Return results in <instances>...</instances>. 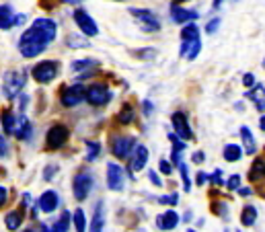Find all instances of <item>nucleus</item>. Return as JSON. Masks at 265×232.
Listing matches in <instances>:
<instances>
[{"label": "nucleus", "instance_id": "obj_5", "mask_svg": "<svg viewBox=\"0 0 265 232\" xmlns=\"http://www.w3.org/2000/svg\"><path fill=\"white\" fill-rule=\"evenodd\" d=\"M111 99H113V92H111V90H109V86H107V84H103V82H95V84H91V86L86 88V92H84V101H89V103H91V105H95V107L107 105Z\"/></svg>", "mask_w": 265, "mask_h": 232}, {"label": "nucleus", "instance_id": "obj_26", "mask_svg": "<svg viewBox=\"0 0 265 232\" xmlns=\"http://www.w3.org/2000/svg\"><path fill=\"white\" fill-rule=\"evenodd\" d=\"M134 118H136V115H134V107H131L129 103H125L119 111H117V124L119 126H129L131 122H134Z\"/></svg>", "mask_w": 265, "mask_h": 232}, {"label": "nucleus", "instance_id": "obj_21", "mask_svg": "<svg viewBox=\"0 0 265 232\" xmlns=\"http://www.w3.org/2000/svg\"><path fill=\"white\" fill-rule=\"evenodd\" d=\"M169 140H171V144H173L171 163H173V167H179V163H181V154L185 152L187 144H185V140H181V138H179L175 132H171V134H169Z\"/></svg>", "mask_w": 265, "mask_h": 232}, {"label": "nucleus", "instance_id": "obj_9", "mask_svg": "<svg viewBox=\"0 0 265 232\" xmlns=\"http://www.w3.org/2000/svg\"><path fill=\"white\" fill-rule=\"evenodd\" d=\"M136 138L134 136H115L111 140V154L115 158H129L131 150L136 146Z\"/></svg>", "mask_w": 265, "mask_h": 232}, {"label": "nucleus", "instance_id": "obj_19", "mask_svg": "<svg viewBox=\"0 0 265 232\" xmlns=\"http://www.w3.org/2000/svg\"><path fill=\"white\" fill-rule=\"evenodd\" d=\"M202 52V39H193V41H181L179 48V56L185 58L187 62H193Z\"/></svg>", "mask_w": 265, "mask_h": 232}, {"label": "nucleus", "instance_id": "obj_57", "mask_svg": "<svg viewBox=\"0 0 265 232\" xmlns=\"http://www.w3.org/2000/svg\"><path fill=\"white\" fill-rule=\"evenodd\" d=\"M191 218H193V216H191V210H187V212H185V216H183V222H189Z\"/></svg>", "mask_w": 265, "mask_h": 232}, {"label": "nucleus", "instance_id": "obj_14", "mask_svg": "<svg viewBox=\"0 0 265 232\" xmlns=\"http://www.w3.org/2000/svg\"><path fill=\"white\" fill-rule=\"evenodd\" d=\"M169 15H171V21L177 23V25H185L189 21L200 19L197 11H189V9H183L181 5H173V3H171V9H169Z\"/></svg>", "mask_w": 265, "mask_h": 232}, {"label": "nucleus", "instance_id": "obj_20", "mask_svg": "<svg viewBox=\"0 0 265 232\" xmlns=\"http://www.w3.org/2000/svg\"><path fill=\"white\" fill-rule=\"evenodd\" d=\"M238 134H240V142H242L240 146H242V150H245L249 156L257 154V140H255V136H253L251 128H249V126H240Z\"/></svg>", "mask_w": 265, "mask_h": 232}, {"label": "nucleus", "instance_id": "obj_35", "mask_svg": "<svg viewBox=\"0 0 265 232\" xmlns=\"http://www.w3.org/2000/svg\"><path fill=\"white\" fill-rule=\"evenodd\" d=\"M91 66H97V60L86 58V60H74V62H72V70H74V72L86 70V68H91Z\"/></svg>", "mask_w": 265, "mask_h": 232}, {"label": "nucleus", "instance_id": "obj_54", "mask_svg": "<svg viewBox=\"0 0 265 232\" xmlns=\"http://www.w3.org/2000/svg\"><path fill=\"white\" fill-rule=\"evenodd\" d=\"M60 3H64V5H72V7H76V5H82L84 0H60Z\"/></svg>", "mask_w": 265, "mask_h": 232}, {"label": "nucleus", "instance_id": "obj_2", "mask_svg": "<svg viewBox=\"0 0 265 232\" xmlns=\"http://www.w3.org/2000/svg\"><path fill=\"white\" fill-rule=\"evenodd\" d=\"M25 82H27V78H25V72L23 70H11V72H7L5 78H3V92H5V97L11 99V101H15L21 95V90L25 88Z\"/></svg>", "mask_w": 265, "mask_h": 232}, {"label": "nucleus", "instance_id": "obj_39", "mask_svg": "<svg viewBox=\"0 0 265 232\" xmlns=\"http://www.w3.org/2000/svg\"><path fill=\"white\" fill-rule=\"evenodd\" d=\"M159 171H161L163 175H167V177H169V175L173 173V163H171V160H167V158H161V160H159Z\"/></svg>", "mask_w": 265, "mask_h": 232}, {"label": "nucleus", "instance_id": "obj_32", "mask_svg": "<svg viewBox=\"0 0 265 232\" xmlns=\"http://www.w3.org/2000/svg\"><path fill=\"white\" fill-rule=\"evenodd\" d=\"M105 226V218H103V201H99L95 205V218L91 222V230H103Z\"/></svg>", "mask_w": 265, "mask_h": 232}, {"label": "nucleus", "instance_id": "obj_3", "mask_svg": "<svg viewBox=\"0 0 265 232\" xmlns=\"http://www.w3.org/2000/svg\"><path fill=\"white\" fill-rule=\"evenodd\" d=\"M129 15L136 19V23H138V27L144 31V33H159L161 31V21H159V17L152 13V11H148V9H129Z\"/></svg>", "mask_w": 265, "mask_h": 232}, {"label": "nucleus", "instance_id": "obj_31", "mask_svg": "<svg viewBox=\"0 0 265 232\" xmlns=\"http://www.w3.org/2000/svg\"><path fill=\"white\" fill-rule=\"evenodd\" d=\"M84 146H86V160L93 163L101 156V142H95V140H84Z\"/></svg>", "mask_w": 265, "mask_h": 232}, {"label": "nucleus", "instance_id": "obj_12", "mask_svg": "<svg viewBox=\"0 0 265 232\" xmlns=\"http://www.w3.org/2000/svg\"><path fill=\"white\" fill-rule=\"evenodd\" d=\"M68 136H70V130H68L66 126H62V124L52 126V128H50V132H48V136H46L48 148H50V150H58V148H62V146L66 144Z\"/></svg>", "mask_w": 265, "mask_h": 232}, {"label": "nucleus", "instance_id": "obj_40", "mask_svg": "<svg viewBox=\"0 0 265 232\" xmlns=\"http://www.w3.org/2000/svg\"><path fill=\"white\" fill-rule=\"evenodd\" d=\"M208 181H210L212 185H216V187L222 185V183H224V181H222V169H216L214 173H210V175H208Z\"/></svg>", "mask_w": 265, "mask_h": 232}, {"label": "nucleus", "instance_id": "obj_41", "mask_svg": "<svg viewBox=\"0 0 265 232\" xmlns=\"http://www.w3.org/2000/svg\"><path fill=\"white\" fill-rule=\"evenodd\" d=\"M212 210H214V212H218V216H220L222 220H226V214H228V205H226V203H222V201L212 203Z\"/></svg>", "mask_w": 265, "mask_h": 232}, {"label": "nucleus", "instance_id": "obj_28", "mask_svg": "<svg viewBox=\"0 0 265 232\" xmlns=\"http://www.w3.org/2000/svg\"><path fill=\"white\" fill-rule=\"evenodd\" d=\"M257 222V207L255 205H251V203H247L245 207H242V212H240V224L242 226H253Z\"/></svg>", "mask_w": 265, "mask_h": 232}, {"label": "nucleus", "instance_id": "obj_34", "mask_svg": "<svg viewBox=\"0 0 265 232\" xmlns=\"http://www.w3.org/2000/svg\"><path fill=\"white\" fill-rule=\"evenodd\" d=\"M72 220H74V228L76 230H86V216H84V212H82V207H78V210H74V214H72Z\"/></svg>", "mask_w": 265, "mask_h": 232}, {"label": "nucleus", "instance_id": "obj_8", "mask_svg": "<svg viewBox=\"0 0 265 232\" xmlns=\"http://www.w3.org/2000/svg\"><path fill=\"white\" fill-rule=\"evenodd\" d=\"M72 17H74L76 27L82 31V35H86V37H97L99 35V25L95 23V19L84 9H76Z\"/></svg>", "mask_w": 265, "mask_h": 232}, {"label": "nucleus", "instance_id": "obj_10", "mask_svg": "<svg viewBox=\"0 0 265 232\" xmlns=\"http://www.w3.org/2000/svg\"><path fill=\"white\" fill-rule=\"evenodd\" d=\"M171 124H173V132L181 138V140H193V130L189 126V120H187V115L183 111H175L171 115Z\"/></svg>", "mask_w": 265, "mask_h": 232}, {"label": "nucleus", "instance_id": "obj_29", "mask_svg": "<svg viewBox=\"0 0 265 232\" xmlns=\"http://www.w3.org/2000/svg\"><path fill=\"white\" fill-rule=\"evenodd\" d=\"M0 122H3V130H5V134H11V136H13L17 115H15L11 109H5V111H3V115H0Z\"/></svg>", "mask_w": 265, "mask_h": 232}, {"label": "nucleus", "instance_id": "obj_56", "mask_svg": "<svg viewBox=\"0 0 265 232\" xmlns=\"http://www.w3.org/2000/svg\"><path fill=\"white\" fill-rule=\"evenodd\" d=\"M23 203H25V205H31V195H29V193L23 195Z\"/></svg>", "mask_w": 265, "mask_h": 232}, {"label": "nucleus", "instance_id": "obj_55", "mask_svg": "<svg viewBox=\"0 0 265 232\" xmlns=\"http://www.w3.org/2000/svg\"><path fill=\"white\" fill-rule=\"evenodd\" d=\"M259 130H261V132H265V113L259 118Z\"/></svg>", "mask_w": 265, "mask_h": 232}, {"label": "nucleus", "instance_id": "obj_48", "mask_svg": "<svg viewBox=\"0 0 265 232\" xmlns=\"http://www.w3.org/2000/svg\"><path fill=\"white\" fill-rule=\"evenodd\" d=\"M204 160H206V154H204V152H193V154H191V163L202 165Z\"/></svg>", "mask_w": 265, "mask_h": 232}, {"label": "nucleus", "instance_id": "obj_25", "mask_svg": "<svg viewBox=\"0 0 265 232\" xmlns=\"http://www.w3.org/2000/svg\"><path fill=\"white\" fill-rule=\"evenodd\" d=\"M23 220H25V210L23 207H17V210H13V212H9L5 216V224H7L9 230H17L23 224Z\"/></svg>", "mask_w": 265, "mask_h": 232}, {"label": "nucleus", "instance_id": "obj_44", "mask_svg": "<svg viewBox=\"0 0 265 232\" xmlns=\"http://www.w3.org/2000/svg\"><path fill=\"white\" fill-rule=\"evenodd\" d=\"M148 179H150V183H152L154 187H163V181H161V177H159L157 171H148Z\"/></svg>", "mask_w": 265, "mask_h": 232}, {"label": "nucleus", "instance_id": "obj_43", "mask_svg": "<svg viewBox=\"0 0 265 232\" xmlns=\"http://www.w3.org/2000/svg\"><path fill=\"white\" fill-rule=\"evenodd\" d=\"M56 173H58V167H56V165H52V167H46V169H43V181H52Z\"/></svg>", "mask_w": 265, "mask_h": 232}, {"label": "nucleus", "instance_id": "obj_24", "mask_svg": "<svg viewBox=\"0 0 265 232\" xmlns=\"http://www.w3.org/2000/svg\"><path fill=\"white\" fill-rule=\"evenodd\" d=\"M242 154H245V150L240 144H226L222 150V158L226 163H238L242 158Z\"/></svg>", "mask_w": 265, "mask_h": 232}, {"label": "nucleus", "instance_id": "obj_33", "mask_svg": "<svg viewBox=\"0 0 265 232\" xmlns=\"http://www.w3.org/2000/svg\"><path fill=\"white\" fill-rule=\"evenodd\" d=\"M179 173H181V181H183V191L185 193H189L191 191V177H189V167H187V163H179Z\"/></svg>", "mask_w": 265, "mask_h": 232}, {"label": "nucleus", "instance_id": "obj_7", "mask_svg": "<svg viewBox=\"0 0 265 232\" xmlns=\"http://www.w3.org/2000/svg\"><path fill=\"white\" fill-rule=\"evenodd\" d=\"M93 185H95V179H93V175H91L89 171L78 173V175L74 177V181H72V193H74V199H78V201L86 199V197H89V193H91V189H93Z\"/></svg>", "mask_w": 265, "mask_h": 232}, {"label": "nucleus", "instance_id": "obj_23", "mask_svg": "<svg viewBox=\"0 0 265 232\" xmlns=\"http://www.w3.org/2000/svg\"><path fill=\"white\" fill-rule=\"evenodd\" d=\"M15 27V11L11 5H0V29L9 31Z\"/></svg>", "mask_w": 265, "mask_h": 232}, {"label": "nucleus", "instance_id": "obj_15", "mask_svg": "<svg viewBox=\"0 0 265 232\" xmlns=\"http://www.w3.org/2000/svg\"><path fill=\"white\" fill-rule=\"evenodd\" d=\"M33 134V126L29 122V118L21 111L17 115V122H15V130H13V136H17V140H29Z\"/></svg>", "mask_w": 265, "mask_h": 232}, {"label": "nucleus", "instance_id": "obj_60", "mask_svg": "<svg viewBox=\"0 0 265 232\" xmlns=\"http://www.w3.org/2000/svg\"><path fill=\"white\" fill-rule=\"evenodd\" d=\"M263 68H265V58H263Z\"/></svg>", "mask_w": 265, "mask_h": 232}, {"label": "nucleus", "instance_id": "obj_22", "mask_svg": "<svg viewBox=\"0 0 265 232\" xmlns=\"http://www.w3.org/2000/svg\"><path fill=\"white\" fill-rule=\"evenodd\" d=\"M265 179V156H257L249 169V181L251 183H259Z\"/></svg>", "mask_w": 265, "mask_h": 232}, {"label": "nucleus", "instance_id": "obj_52", "mask_svg": "<svg viewBox=\"0 0 265 232\" xmlns=\"http://www.w3.org/2000/svg\"><path fill=\"white\" fill-rule=\"evenodd\" d=\"M19 103H21V111L27 107V103H29V97L27 95H19Z\"/></svg>", "mask_w": 265, "mask_h": 232}, {"label": "nucleus", "instance_id": "obj_45", "mask_svg": "<svg viewBox=\"0 0 265 232\" xmlns=\"http://www.w3.org/2000/svg\"><path fill=\"white\" fill-rule=\"evenodd\" d=\"M255 82H257V80H255V74H251V72H247V74L242 76V84H245L247 88H251V86H253Z\"/></svg>", "mask_w": 265, "mask_h": 232}, {"label": "nucleus", "instance_id": "obj_53", "mask_svg": "<svg viewBox=\"0 0 265 232\" xmlns=\"http://www.w3.org/2000/svg\"><path fill=\"white\" fill-rule=\"evenodd\" d=\"M224 3H226V0H212V11H218Z\"/></svg>", "mask_w": 265, "mask_h": 232}, {"label": "nucleus", "instance_id": "obj_36", "mask_svg": "<svg viewBox=\"0 0 265 232\" xmlns=\"http://www.w3.org/2000/svg\"><path fill=\"white\" fill-rule=\"evenodd\" d=\"M220 23H222V19H220V17H214V19H210V21L206 23L204 31H206L208 35H214V33H218V29H220Z\"/></svg>", "mask_w": 265, "mask_h": 232}, {"label": "nucleus", "instance_id": "obj_37", "mask_svg": "<svg viewBox=\"0 0 265 232\" xmlns=\"http://www.w3.org/2000/svg\"><path fill=\"white\" fill-rule=\"evenodd\" d=\"M159 203H163V205H177L179 203V193H169V195H161L159 199H157Z\"/></svg>", "mask_w": 265, "mask_h": 232}, {"label": "nucleus", "instance_id": "obj_51", "mask_svg": "<svg viewBox=\"0 0 265 232\" xmlns=\"http://www.w3.org/2000/svg\"><path fill=\"white\" fill-rule=\"evenodd\" d=\"M195 183H197V185H204V183H208V173L200 171V173L195 175Z\"/></svg>", "mask_w": 265, "mask_h": 232}, {"label": "nucleus", "instance_id": "obj_16", "mask_svg": "<svg viewBox=\"0 0 265 232\" xmlns=\"http://www.w3.org/2000/svg\"><path fill=\"white\" fill-rule=\"evenodd\" d=\"M37 205H39V210H41L43 214H52L54 210H58V205H60V195H58V191H54V189L43 191L41 197H39V201H37Z\"/></svg>", "mask_w": 265, "mask_h": 232}, {"label": "nucleus", "instance_id": "obj_13", "mask_svg": "<svg viewBox=\"0 0 265 232\" xmlns=\"http://www.w3.org/2000/svg\"><path fill=\"white\" fill-rule=\"evenodd\" d=\"M107 187L111 191H123V187H125V173L115 163L107 165Z\"/></svg>", "mask_w": 265, "mask_h": 232}, {"label": "nucleus", "instance_id": "obj_11", "mask_svg": "<svg viewBox=\"0 0 265 232\" xmlns=\"http://www.w3.org/2000/svg\"><path fill=\"white\" fill-rule=\"evenodd\" d=\"M84 92H86V88H84V84L80 80L74 82V84H70V86H66L62 90V105L64 107H76V105H80L84 101Z\"/></svg>", "mask_w": 265, "mask_h": 232}, {"label": "nucleus", "instance_id": "obj_18", "mask_svg": "<svg viewBox=\"0 0 265 232\" xmlns=\"http://www.w3.org/2000/svg\"><path fill=\"white\" fill-rule=\"evenodd\" d=\"M245 99H249V101H253L255 103V109L259 111V113H265V86L263 84H253L247 92H245Z\"/></svg>", "mask_w": 265, "mask_h": 232}, {"label": "nucleus", "instance_id": "obj_59", "mask_svg": "<svg viewBox=\"0 0 265 232\" xmlns=\"http://www.w3.org/2000/svg\"><path fill=\"white\" fill-rule=\"evenodd\" d=\"M111 3H123V0H111Z\"/></svg>", "mask_w": 265, "mask_h": 232}, {"label": "nucleus", "instance_id": "obj_58", "mask_svg": "<svg viewBox=\"0 0 265 232\" xmlns=\"http://www.w3.org/2000/svg\"><path fill=\"white\" fill-rule=\"evenodd\" d=\"M173 5H183V3H189V0H171Z\"/></svg>", "mask_w": 265, "mask_h": 232}, {"label": "nucleus", "instance_id": "obj_50", "mask_svg": "<svg viewBox=\"0 0 265 232\" xmlns=\"http://www.w3.org/2000/svg\"><path fill=\"white\" fill-rule=\"evenodd\" d=\"M142 109H144V115L148 118V115L154 111V105H152V101H144V103H142Z\"/></svg>", "mask_w": 265, "mask_h": 232}, {"label": "nucleus", "instance_id": "obj_6", "mask_svg": "<svg viewBox=\"0 0 265 232\" xmlns=\"http://www.w3.org/2000/svg\"><path fill=\"white\" fill-rule=\"evenodd\" d=\"M129 165H127V175L131 177V181H134V173L136 171H142L146 165H148V158H150V152L144 144H136L134 150H131L129 154Z\"/></svg>", "mask_w": 265, "mask_h": 232}, {"label": "nucleus", "instance_id": "obj_17", "mask_svg": "<svg viewBox=\"0 0 265 232\" xmlns=\"http://www.w3.org/2000/svg\"><path fill=\"white\" fill-rule=\"evenodd\" d=\"M179 222H181V216L175 210H165V214L157 216V228L159 230H173V228L179 226Z\"/></svg>", "mask_w": 265, "mask_h": 232}, {"label": "nucleus", "instance_id": "obj_27", "mask_svg": "<svg viewBox=\"0 0 265 232\" xmlns=\"http://www.w3.org/2000/svg\"><path fill=\"white\" fill-rule=\"evenodd\" d=\"M200 39V27L195 25V21H189L181 27V41H193Z\"/></svg>", "mask_w": 265, "mask_h": 232}, {"label": "nucleus", "instance_id": "obj_42", "mask_svg": "<svg viewBox=\"0 0 265 232\" xmlns=\"http://www.w3.org/2000/svg\"><path fill=\"white\" fill-rule=\"evenodd\" d=\"M66 43H68L70 48H82V45H89V41H86V39H82V35H80V39L68 37V39H66Z\"/></svg>", "mask_w": 265, "mask_h": 232}, {"label": "nucleus", "instance_id": "obj_47", "mask_svg": "<svg viewBox=\"0 0 265 232\" xmlns=\"http://www.w3.org/2000/svg\"><path fill=\"white\" fill-rule=\"evenodd\" d=\"M236 193H238L240 197H251L255 191H253V187H238V189H236Z\"/></svg>", "mask_w": 265, "mask_h": 232}, {"label": "nucleus", "instance_id": "obj_49", "mask_svg": "<svg viewBox=\"0 0 265 232\" xmlns=\"http://www.w3.org/2000/svg\"><path fill=\"white\" fill-rule=\"evenodd\" d=\"M7 201H9V191H7V187H0V207H3Z\"/></svg>", "mask_w": 265, "mask_h": 232}, {"label": "nucleus", "instance_id": "obj_1", "mask_svg": "<svg viewBox=\"0 0 265 232\" xmlns=\"http://www.w3.org/2000/svg\"><path fill=\"white\" fill-rule=\"evenodd\" d=\"M58 25L50 17L35 19L19 37V52L23 58H35L46 52V48L56 39Z\"/></svg>", "mask_w": 265, "mask_h": 232}, {"label": "nucleus", "instance_id": "obj_30", "mask_svg": "<svg viewBox=\"0 0 265 232\" xmlns=\"http://www.w3.org/2000/svg\"><path fill=\"white\" fill-rule=\"evenodd\" d=\"M70 220H72V214H70L68 210H64V212H62V216H60V220H58V222H54V224L50 226V230H52V232H64V230H68Z\"/></svg>", "mask_w": 265, "mask_h": 232}, {"label": "nucleus", "instance_id": "obj_4", "mask_svg": "<svg viewBox=\"0 0 265 232\" xmlns=\"http://www.w3.org/2000/svg\"><path fill=\"white\" fill-rule=\"evenodd\" d=\"M58 72H60V64L56 60H43V62L35 64L31 70L35 82H39V84H50L58 76Z\"/></svg>", "mask_w": 265, "mask_h": 232}, {"label": "nucleus", "instance_id": "obj_46", "mask_svg": "<svg viewBox=\"0 0 265 232\" xmlns=\"http://www.w3.org/2000/svg\"><path fill=\"white\" fill-rule=\"evenodd\" d=\"M9 154V144L5 140V136H0V158H5Z\"/></svg>", "mask_w": 265, "mask_h": 232}, {"label": "nucleus", "instance_id": "obj_38", "mask_svg": "<svg viewBox=\"0 0 265 232\" xmlns=\"http://www.w3.org/2000/svg\"><path fill=\"white\" fill-rule=\"evenodd\" d=\"M224 185H226L230 191H236V189L240 187V175H230V177L224 181Z\"/></svg>", "mask_w": 265, "mask_h": 232}]
</instances>
